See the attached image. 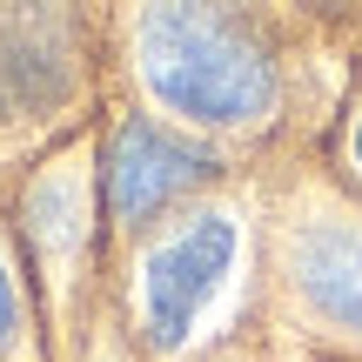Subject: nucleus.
<instances>
[{"instance_id": "nucleus-1", "label": "nucleus", "mask_w": 362, "mask_h": 362, "mask_svg": "<svg viewBox=\"0 0 362 362\" xmlns=\"http://www.w3.org/2000/svg\"><path fill=\"white\" fill-rule=\"evenodd\" d=\"M141 74L175 115L208 128H242L275 107V61L221 7H155L141 13Z\"/></svg>"}, {"instance_id": "nucleus-5", "label": "nucleus", "mask_w": 362, "mask_h": 362, "mask_svg": "<svg viewBox=\"0 0 362 362\" xmlns=\"http://www.w3.org/2000/svg\"><path fill=\"white\" fill-rule=\"evenodd\" d=\"M13 329H21V302H13V275H7V262H0V349L13 342Z\"/></svg>"}, {"instance_id": "nucleus-2", "label": "nucleus", "mask_w": 362, "mask_h": 362, "mask_svg": "<svg viewBox=\"0 0 362 362\" xmlns=\"http://www.w3.org/2000/svg\"><path fill=\"white\" fill-rule=\"evenodd\" d=\"M228 262H235L228 215L188 221L181 235H168V242L148 255V269H141V322H148V336H155L161 349L188 342V329L202 322V309L215 302Z\"/></svg>"}, {"instance_id": "nucleus-3", "label": "nucleus", "mask_w": 362, "mask_h": 362, "mask_svg": "<svg viewBox=\"0 0 362 362\" xmlns=\"http://www.w3.org/2000/svg\"><path fill=\"white\" fill-rule=\"evenodd\" d=\"M208 168H215L208 148H194V141H181L175 128L134 115V121H121V134L107 141V215H115L121 228H141L175 194H188Z\"/></svg>"}, {"instance_id": "nucleus-4", "label": "nucleus", "mask_w": 362, "mask_h": 362, "mask_svg": "<svg viewBox=\"0 0 362 362\" xmlns=\"http://www.w3.org/2000/svg\"><path fill=\"white\" fill-rule=\"evenodd\" d=\"M296 288L329 315V322L362 336V228L342 215L302 221L296 228Z\"/></svg>"}, {"instance_id": "nucleus-6", "label": "nucleus", "mask_w": 362, "mask_h": 362, "mask_svg": "<svg viewBox=\"0 0 362 362\" xmlns=\"http://www.w3.org/2000/svg\"><path fill=\"white\" fill-rule=\"evenodd\" d=\"M356 155H362V128H356Z\"/></svg>"}]
</instances>
